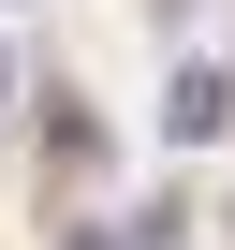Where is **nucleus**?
Listing matches in <instances>:
<instances>
[{
  "instance_id": "obj_3",
  "label": "nucleus",
  "mask_w": 235,
  "mask_h": 250,
  "mask_svg": "<svg viewBox=\"0 0 235 250\" xmlns=\"http://www.w3.org/2000/svg\"><path fill=\"white\" fill-rule=\"evenodd\" d=\"M74 250H133V235H74Z\"/></svg>"
},
{
  "instance_id": "obj_1",
  "label": "nucleus",
  "mask_w": 235,
  "mask_h": 250,
  "mask_svg": "<svg viewBox=\"0 0 235 250\" xmlns=\"http://www.w3.org/2000/svg\"><path fill=\"white\" fill-rule=\"evenodd\" d=\"M220 118H235V88H220V59H191V74L162 88V133H176V147H206Z\"/></svg>"
},
{
  "instance_id": "obj_2",
  "label": "nucleus",
  "mask_w": 235,
  "mask_h": 250,
  "mask_svg": "<svg viewBox=\"0 0 235 250\" xmlns=\"http://www.w3.org/2000/svg\"><path fill=\"white\" fill-rule=\"evenodd\" d=\"M0 103H15V44H0Z\"/></svg>"
}]
</instances>
